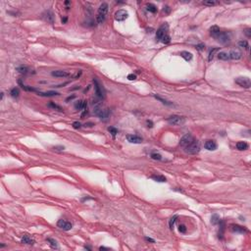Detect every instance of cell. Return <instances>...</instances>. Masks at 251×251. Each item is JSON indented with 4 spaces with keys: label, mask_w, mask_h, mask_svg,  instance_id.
<instances>
[{
    "label": "cell",
    "mask_w": 251,
    "mask_h": 251,
    "mask_svg": "<svg viewBox=\"0 0 251 251\" xmlns=\"http://www.w3.org/2000/svg\"><path fill=\"white\" fill-rule=\"evenodd\" d=\"M108 10H109V6L107 3H102L99 8H98V14L96 16V20H97V23L98 24H102V23L105 21V18H106V15L108 13Z\"/></svg>",
    "instance_id": "obj_1"
},
{
    "label": "cell",
    "mask_w": 251,
    "mask_h": 251,
    "mask_svg": "<svg viewBox=\"0 0 251 251\" xmlns=\"http://www.w3.org/2000/svg\"><path fill=\"white\" fill-rule=\"evenodd\" d=\"M184 151H185L186 153L194 155V154H197V153L200 151V143H199L198 140L194 139L190 144H188L187 146L184 147Z\"/></svg>",
    "instance_id": "obj_2"
},
{
    "label": "cell",
    "mask_w": 251,
    "mask_h": 251,
    "mask_svg": "<svg viewBox=\"0 0 251 251\" xmlns=\"http://www.w3.org/2000/svg\"><path fill=\"white\" fill-rule=\"evenodd\" d=\"M94 114L99 117L101 120H107L108 117H109V114H110V111L109 109L107 108H101L100 106H95L94 107Z\"/></svg>",
    "instance_id": "obj_3"
},
{
    "label": "cell",
    "mask_w": 251,
    "mask_h": 251,
    "mask_svg": "<svg viewBox=\"0 0 251 251\" xmlns=\"http://www.w3.org/2000/svg\"><path fill=\"white\" fill-rule=\"evenodd\" d=\"M214 38L217 39L218 42H220L222 44H226V43L229 42V40H230V34L227 33V32H220Z\"/></svg>",
    "instance_id": "obj_4"
},
{
    "label": "cell",
    "mask_w": 251,
    "mask_h": 251,
    "mask_svg": "<svg viewBox=\"0 0 251 251\" xmlns=\"http://www.w3.org/2000/svg\"><path fill=\"white\" fill-rule=\"evenodd\" d=\"M93 83H94V87H95V92L98 96V98H104L105 97V89L103 87V85L96 79V78H93Z\"/></svg>",
    "instance_id": "obj_5"
},
{
    "label": "cell",
    "mask_w": 251,
    "mask_h": 251,
    "mask_svg": "<svg viewBox=\"0 0 251 251\" xmlns=\"http://www.w3.org/2000/svg\"><path fill=\"white\" fill-rule=\"evenodd\" d=\"M168 122L171 125H174V126H180V125L185 123V118L182 117V116H178V115H173L168 119Z\"/></svg>",
    "instance_id": "obj_6"
},
{
    "label": "cell",
    "mask_w": 251,
    "mask_h": 251,
    "mask_svg": "<svg viewBox=\"0 0 251 251\" xmlns=\"http://www.w3.org/2000/svg\"><path fill=\"white\" fill-rule=\"evenodd\" d=\"M235 84H237L241 87H244V88H249L251 86V82L250 78H246V77H240V78H235Z\"/></svg>",
    "instance_id": "obj_7"
},
{
    "label": "cell",
    "mask_w": 251,
    "mask_h": 251,
    "mask_svg": "<svg viewBox=\"0 0 251 251\" xmlns=\"http://www.w3.org/2000/svg\"><path fill=\"white\" fill-rule=\"evenodd\" d=\"M168 28H169V27H168V25L167 24H164V25H162L161 27L160 28H158L157 29V32H156V38L158 39V40H161L166 34H167V32H168Z\"/></svg>",
    "instance_id": "obj_8"
},
{
    "label": "cell",
    "mask_w": 251,
    "mask_h": 251,
    "mask_svg": "<svg viewBox=\"0 0 251 251\" xmlns=\"http://www.w3.org/2000/svg\"><path fill=\"white\" fill-rule=\"evenodd\" d=\"M194 139H195V138H194L191 134H185V135H184V136L180 138V140H179V145L183 146V147H185V146H187L188 144H190Z\"/></svg>",
    "instance_id": "obj_9"
},
{
    "label": "cell",
    "mask_w": 251,
    "mask_h": 251,
    "mask_svg": "<svg viewBox=\"0 0 251 251\" xmlns=\"http://www.w3.org/2000/svg\"><path fill=\"white\" fill-rule=\"evenodd\" d=\"M128 17V13L126 10H118L116 13H115V20L118 21V22H122V21H125L127 18Z\"/></svg>",
    "instance_id": "obj_10"
},
{
    "label": "cell",
    "mask_w": 251,
    "mask_h": 251,
    "mask_svg": "<svg viewBox=\"0 0 251 251\" xmlns=\"http://www.w3.org/2000/svg\"><path fill=\"white\" fill-rule=\"evenodd\" d=\"M57 226H58V228H60L61 229L63 230H70V229H72V224L70 223V222H68V221H65V220H59L58 221V223H57Z\"/></svg>",
    "instance_id": "obj_11"
},
{
    "label": "cell",
    "mask_w": 251,
    "mask_h": 251,
    "mask_svg": "<svg viewBox=\"0 0 251 251\" xmlns=\"http://www.w3.org/2000/svg\"><path fill=\"white\" fill-rule=\"evenodd\" d=\"M228 53H229V59H232V60H239L240 58L242 57V53L238 49H233V50H230Z\"/></svg>",
    "instance_id": "obj_12"
},
{
    "label": "cell",
    "mask_w": 251,
    "mask_h": 251,
    "mask_svg": "<svg viewBox=\"0 0 251 251\" xmlns=\"http://www.w3.org/2000/svg\"><path fill=\"white\" fill-rule=\"evenodd\" d=\"M127 139L128 142L130 143H134V144H139L142 142V137H140L138 135H135V134H128L127 135Z\"/></svg>",
    "instance_id": "obj_13"
},
{
    "label": "cell",
    "mask_w": 251,
    "mask_h": 251,
    "mask_svg": "<svg viewBox=\"0 0 251 251\" xmlns=\"http://www.w3.org/2000/svg\"><path fill=\"white\" fill-rule=\"evenodd\" d=\"M43 19H44L46 22L50 23V24H54V14L53 12L50 10H47L43 13Z\"/></svg>",
    "instance_id": "obj_14"
},
{
    "label": "cell",
    "mask_w": 251,
    "mask_h": 251,
    "mask_svg": "<svg viewBox=\"0 0 251 251\" xmlns=\"http://www.w3.org/2000/svg\"><path fill=\"white\" fill-rule=\"evenodd\" d=\"M21 241H22V243H24V244H28V245H33V244H34V238H32V237L27 234H23L22 238H21Z\"/></svg>",
    "instance_id": "obj_15"
},
{
    "label": "cell",
    "mask_w": 251,
    "mask_h": 251,
    "mask_svg": "<svg viewBox=\"0 0 251 251\" xmlns=\"http://www.w3.org/2000/svg\"><path fill=\"white\" fill-rule=\"evenodd\" d=\"M204 147L206 148L207 150L209 151H214L217 149L218 145L217 143L214 141V140H207L206 142H205V144H204Z\"/></svg>",
    "instance_id": "obj_16"
},
{
    "label": "cell",
    "mask_w": 251,
    "mask_h": 251,
    "mask_svg": "<svg viewBox=\"0 0 251 251\" xmlns=\"http://www.w3.org/2000/svg\"><path fill=\"white\" fill-rule=\"evenodd\" d=\"M52 76L53 77H57V78H66L69 77L70 74L66 71H62V70H58V71H54L52 72Z\"/></svg>",
    "instance_id": "obj_17"
},
{
    "label": "cell",
    "mask_w": 251,
    "mask_h": 251,
    "mask_svg": "<svg viewBox=\"0 0 251 251\" xmlns=\"http://www.w3.org/2000/svg\"><path fill=\"white\" fill-rule=\"evenodd\" d=\"M86 107H87V103H86V101L85 100H78V102H76V104H75V108L77 109V110H85L86 109Z\"/></svg>",
    "instance_id": "obj_18"
},
{
    "label": "cell",
    "mask_w": 251,
    "mask_h": 251,
    "mask_svg": "<svg viewBox=\"0 0 251 251\" xmlns=\"http://www.w3.org/2000/svg\"><path fill=\"white\" fill-rule=\"evenodd\" d=\"M232 229L235 232V233H239V234H244V233H247V229L244 227H241L239 225H233L232 226Z\"/></svg>",
    "instance_id": "obj_19"
},
{
    "label": "cell",
    "mask_w": 251,
    "mask_h": 251,
    "mask_svg": "<svg viewBox=\"0 0 251 251\" xmlns=\"http://www.w3.org/2000/svg\"><path fill=\"white\" fill-rule=\"evenodd\" d=\"M248 147H249V145L247 144L245 141H238L236 143V148L240 151L246 150V149H248Z\"/></svg>",
    "instance_id": "obj_20"
},
{
    "label": "cell",
    "mask_w": 251,
    "mask_h": 251,
    "mask_svg": "<svg viewBox=\"0 0 251 251\" xmlns=\"http://www.w3.org/2000/svg\"><path fill=\"white\" fill-rule=\"evenodd\" d=\"M218 58L220 60H223V61H228V60H229V53L226 51H222V52L218 53Z\"/></svg>",
    "instance_id": "obj_21"
},
{
    "label": "cell",
    "mask_w": 251,
    "mask_h": 251,
    "mask_svg": "<svg viewBox=\"0 0 251 251\" xmlns=\"http://www.w3.org/2000/svg\"><path fill=\"white\" fill-rule=\"evenodd\" d=\"M180 56L184 58L185 61H190L191 59H192V54L188 52V51H183V52H180Z\"/></svg>",
    "instance_id": "obj_22"
},
{
    "label": "cell",
    "mask_w": 251,
    "mask_h": 251,
    "mask_svg": "<svg viewBox=\"0 0 251 251\" xmlns=\"http://www.w3.org/2000/svg\"><path fill=\"white\" fill-rule=\"evenodd\" d=\"M47 241H48V243H49V245H50L51 248H53V249H58V248H59L58 243H57V241H56L54 238L48 237V238H47Z\"/></svg>",
    "instance_id": "obj_23"
},
{
    "label": "cell",
    "mask_w": 251,
    "mask_h": 251,
    "mask_svg": "<svg viewBox=\"0 0 251 251\" xmlns=\"http://www.w3.org/2000/svg\"><path fill=\"white\" fill-rule=\"evenodd\" d=\"M220 32H221V31H220V28H218L217 26H213L212 28H210V34L212 35L213 37H215Z\"/></svg>",
    "instance_id": "obj_24"
},
{
    "label": "cell",
    "mask_w": 251,
    "mask_h": 251,
    "mask_svg": "<svg viewBox=\"0 0 251 251\" xmlns=\"http://www.w3.org/2000/svg\"><path fill=\"white\" fill-rule=\"evenodd\" d=\"M38 95L49 97V96H55V95H59V93H58V92H56V91H47V92H38Z\"/></svg>",
    "instance_id": "obj_25"
},
{
    "label": "cell",
    "mask_w": 251,
    "mask_h": 251,
    "mask_svg": "<svg viewBox=\"0 0 251 251\" xmlns=\"http://www.w3.org/2000/svg\"><path fill=\"white\" fill-rule=\"evenodd\" d=\"M152 179L156 182H159V183H165L166 182V178L164 176H161V175H158V176H152L151 177Z\"/></svg>",
    "instance_id": "obj_26"
},
{
    "label": "cell",
    "mask_w": 251,
    "mask_h": 251,
    "mask_svg": "<svg viewBox=\"0 0 251 251\" xmlns=\"http://www.w3.org/2000/svg\"><path fill=\"white\" fill-rule=\"evenodd\" d=\"M146 9H147L149 12H151V13H156L157 12V7L154 5V4H152V3L147 4V5H146Z\"/></svg>",
    "instance_id": "obj_27"
},
{
    "label": "cell",
    "mask_w": 251,
    "mask_h": 251,
    "mask_svg": "<svg viewBox=\"0 0 251 251\" xmlns=\"http://www.w3.org/2000/svg\"><path fill=\"white\" fill-rule=\"evenodd\" d=\"M220 217H219V215H217V214H214V215H212V218H211V223L213 224V225H218V224L220 223Z\"/></svg>",
    "instance_id": "obj_28"
},
{
    "label": "cell",
    "mask_w": 251,
    "mask_h": 251,
    "mask_svg": "<svg viewBox=\"0 0 251 251\" xmlns=\"http://www.w3.org/2000/svg\"><path fill=\"white\" fill-rule=\"evenodd\" d=\"M48 107H50V108L54 109V110H58V111H60V112L63 111V109H62L61 107L59 106V105H57V104H56V103H54V102H49Z\"/></svg>",
    "instance_id": "obj_29"
},
{
    "label": "cell",
    "mask_w": 251,
    "mask_h": 251,
    "mask_svg": "<svg viewBox=\"0 0 251 251\" xmlns=\"http://www.w3.org/2000/svg\"><path fill=\"white\" fill-rule=\"evenodd\" d=\"M219 50H220V48H213L212 50L210 51V53H209L208 60H209V61H212L213 58H214V56H215V53H216V52H218Z\"/></svg>",
    "instance_id": "obj_30"
},
{
    "label": "cell",
    "mask_w": 251,
    "mask_h": 251,
    "mask_svg": "<svg viewBox=\"0 0 251 251\" xmlns=\"http://www.w3.org/2000/svg\"><path fill=\"white\" fill-rule=\"evenodd\" d=\"M238 45H239L240 47L246 49V50L249 49V44H248V42H247L246 40H241V41H239V42H238Z\"/></svg>",
    "instance_id": "obj_31"
},
{
    "label": "cell",
    "mask_w": 251,
    "mask_h": 251,
    "mask_svg": "<svg viewBox=\"0 0 251 251\" xmlns=\"http://www.w3.org/2000/svg\"><path fill=\"white\" fill-rule=\"evenodd\" d=\"M150 157L153 159V160H158V161L162 160L161 154H159V153H157V152H153V153H151Z\"/></svg>",
    "instance_id": "obj_32"
},
{
    "label": "cell",
    "mask_w": 251,
    "mask_h": 251,
    "mask_svg": "<svg viewBox=\"0 0 251 251\" xmlns=\"http://www.w3.org/2000/svg\"><path fill=\"white\" fill-rule=\"evenodd\" d=\"M10 94H11L12 97L16 98V97H18V96H19V94H20V91H19V89H18V88L14 87V88H12L11 91H10Z\"/></svg>",
    "instance_id": "obj_33"
},
{
    "label": "cell",
    "mask_w": 251,
    "mask_h": 251,
    "mask_svg": "<svg viewBox=\"0 0 251 251\" xmlns=\"http://www.w3.org/2000/svg\"><path fill=\"white\" fill-rule=\"evenodd\" d=\"M177 219H178V215H175V216H173V217L171 218V220H170V222H169V226H170L171 229H173L174 228V225H175V223H176Z\"/></svg>",
    "instance_id": "obj_34"
},
{
    "label": "cell",
    "mask_w": 251,
    "mask_h": 251,
    "mask_svg": "<svg viewBox=\"0 0 251 251\" xmlns=\"http://www.w3.org/2000/svg\"><path fill=\"white\" fill-rule=\"evenodd\" d=\"M17 70L19 71V73H21V74H27L28 73V67H26V66H20V67H18L17 68Z\"/></svg>",
    "instance_id": "obj_35"
},
{
    "label": "cell",
    "mask_w": 251,
    "mask_h": 251,
    "mask_svg": "<svg viewBox=\"0 0 251 251\" xmlns=\"http://www.w3.org/2000/svg\"><path fill=\"white\" fill-rule=\"evenodd\" d=\"M203 4H204V5H206V6H215V5H217V4H219V2H217V1H212V0H209V1H204V2H203Z\"/></svg>",
    "instance_id": "obj_36"
},
{
    "label": "cell",
    "mask_w": 251,
    "mask_h": 251,
    "mask_svg": "<svg viewBox=\"0 0 251 251\" xmlns=\"http://www.w3.org/2000/svg\"><path fill=\"white\" fill-rule=\"evenodd\" d=\"M108 130L110 132V134H111L114 137H115L116 134H118V129L116 128H114V127H109V128H108Z\"/></svg>",
    "instance_id": "obj_37"
},
{
    "label": "cell",
    "mask_w": 251,
    "mask_h": 251,
    "mask_svg": "<svg viewBox=\"0 0 251 251\" xmlns=\"http://www.w3.org/2000/svg\"><path fill=\"white\" fill-rule=\"evenodd\" d=\"M154 97L156 98V99H158L159 101H161L162 103L163 104H166V105H172V103L171 102H169V101H167V100H165V99H163V98H161L160 96H157V95H154Z\"/></svg>",
    "instance_id": "obj_38"
},
{
    "label": "cell",
    "mask_w": 251,
    "mask_h": 251,
    "mask_svg": "<svg viewBox=\"0 0 251 251\" xmlns=\"http://www.w3.org/2000/svg\"><path fill=\"white\" fill-rule=\"evenodd\" d=\"M161 41L163 42V43H165V44L169 43V42L171 41V37H170V35H169V34H166V35H165V36L161 39Z\"/></svg>",
    "instance_id": "obj_39"
},
{
    "label": "cell",
    "mask_w": 251,
    "mask_h": 251,
    "mask_svg": "<svg viewBox=\"0 0 251 251\" xmlns=\"http://www.w3.org/2000/svg\"><path fill=\"white\" fill-rule=\"evenodd\" d=\"M179 233H182V234H185V233H186V227H185L184 225H179Z\"/></svg>",
    "instance_id": "obj_40"
},
{
    "label": "cell",
    "mask_w": 251,
    "mask_h": 251,
    "mask_svg": "<svg viewBox=\"0 0 251 251\" xmlns=\"http://www.w3.org/2000/svg\"><path fill=\"white\" fill-rule=\"evenodd\" d=\"M244 34H245V35L247 36V37H250V36H251V29H250V28H245V29H244Z\"/></svg>",
    "instance_id": "obj_41"
},
{
    "label": "cell",
    "mask_w": 251,
    "mask_h": 251,
    "mask_svg": "<svg viewBox=\"0 0 251 251\" xmlns=\"http://www.w3.org/2000/svg\"><path fill=\"white\" fill-rule=\"evenodd\" d=\"M73 127H74V128H79L82 127V125H81V123H78V122H75V123L73 124Z\"/></svg>",
    "instance_id": "obj_42"
},
{
    "label": "cell",
    "mask_w": 251,
    "mask_h": 251,
    "mask_svg": "<svg viewBox=\"0 0 251 251\" xmlns=\"http://www.w3.org/2000/svg\"><path fill=\"white\" fill-rule=\"evenodd\" d=\"M128 78L129 79V81H134V79L136 78V76L134 75V74H129V75L128 76Z\"/></svg>",
    "instance_id": "obj_43"
},
{
    "label": "cell",
    "mask_w": 251,
    "mask_h": 251,
    "mask_svg": "<svg viewBox=\"0 0 251 251\" xmlns=\"http://www.w3.org/2000/svg\"><path fill=\"white\" fill-rule=\"evenodd\" d=\"M204 48H205V45L204 44L196 45V49H198V50H204Z\"/></svg>",
    "instance_id": "obj_44"
},
{
    "label": "cell",
    "mask_w": 251,
    "mask_h": 251,
    "mask_svg": "<svg viewBox=\"0 0 251 251\" xmlns=\"http://www.w3.org/2000/svg\"><path fill=\"white\" fill-rule=\"evenodd\" d=\"M54 150H59V151L64 150V146H55L54 147Z\"/></svg>",
    "instance_id": "obj_45"
},
{
    "label": "cell",
    "mask_w": 251,
    "mask_h": 251,
    "mask_svg": "<svg viewBox=\"0 0 251 251\" xmlns=\"http://www.w3.org/2000/svg\"><path fill=\"white\" fill-rule=\"evenodd\" d=\"M145 239L147 240V241H149V242H152V243H154V242H155V240L152 239V238H150V237H145Z\"/></svg>",
    "instance_id": "obj_46"
},
{
    "label": "cell",
    "mask_w": 251,
    "mask_h": 251,
    "mask_svg": "<svg viewBox=\"0 0 251 251\" xmlns=\"http://www.w3.org/2000/svg\"><path fill=\"white\" fill-rule=\"evenodd\" d=\"M146 123H147V125H148V127H149V128H152V127H153V123H152L151 121H148V120H147V122H146Z\"/></svg>",
    "instance_id": "obj_47"
},
{
    "label": "cell",
    "mask_w": 251,
    "mask_h": 251,
    "mask_svg": "<svg viewBox=\"0 0 251 251\" xmlns=\"http://www.w3.org/2000/svg\"><path fill=\"white\" fill-rule=\"evenodd\" d=\"M110 248H107V247H104V246H101L99 247V250H109Z\"/></svg>",
    "instance_id": "obj_48"
},
{
    "label": "cell",
    "mask_w": 251,
    "mask_h": 251,
    "mask_svg": "<svg viewBox=\"0 0 251 251\" xmlns=\"http://www.w3.org/2000/svg\"><path fill=\"white\" fill-rule=\"evenodd\" d=\"M76 96L75 95H72V96H70V97H68L67 99H66V101H69V100H72V99H74Z\"/></svg>",
    "instance_id": "obj_49"
},
{
    "label": "cell",
    "mask_w": 251,
    "mask_h": 251,
    "mask_svg": "<svg viewBox=\"0 0 251 251\" xmlns=\"http://www.w3.org/2000/svg\"><path fill=\"white\" fill-rule=\"evenodd\" d=\"M67 22V18H64V19H62V23H66Z\"/></svg>",
    "instance_id": "obj_50"
}]
</instances>
